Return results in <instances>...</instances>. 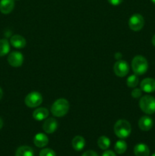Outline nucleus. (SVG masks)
<instances>
[{
  "instance_id": "1",
  "label": "nucleus",
  "mask_w": 155,
  "mask_h": 156,
  "mask_svg": "<svg viewBox=\"0 0 155 156\" xmlns=\"http://www.w3.org/2000/svg\"><path fill=\"white\" fill-rule=\"evenodd\" d=\"M69 103L65 98H59L53 104L51 113L56 117H62L67 114L69 110Z\"/></svg>"
},
{
  "instance_id": "2",
  "label": "nucleus",
  "mask_w": 155,
  "mask_h": 156,
  "mask_svg": "<svg viewBox=\"0 0 155 156\" xmlns=\"http://www.w3.org/2000/svg\"><path fill=\"white\" fill-rule=\"evenodd\" d=\"M114 133L119 139H126L132 133L130 123L126 120H119L114 125Z\"/></svg>"
},
{
  "instance_id": "3",
  "label": "nucleus",
  "mask_w": 155,
  "mask_h": 156,
  "mask_svg": "<svg viewBox=\"0 0 155 156\" xmlns=\"http://www.w3.org/2000/svg\"><path fill=\"white\" fill-rule=\"evenodd\" d=\"M132 68L135 74L141 76L146 73L148 69V62L144 56H136L132 61Z\"/></svg>"
},
{
  "instance_id": "4",
  "label": "nucleus",
  "mask_w": 155,
  "mask_h": 156,
  "mask_svg": "<svg viewBox=\"0 0 155 156\" xmlns=\"http://www.w3.org/2000/svg\"><path fill=\"white\" fill-rule=\"evenodd\" d=\"M139 107L146 114H153L155 113V98L150 95H144L139 101Z\"/></svg>"
},
{
  "instance_id": "5",
  "label": "nucleus",
  "mask_w": 155,
  "mask_h": 156,
  "mask_svg": "<svg viewBox=\"0 0 155 156\" xmlns=\"http://www.w3.org/2000/svg\"><path fill=\"white\" fill-rule=\"evenodd\" d=\"M24 102L28 108H36L42 104L43 97L40 93L37 91H32L26 96Z\"/></svg>"
},
{
  "instance_id": "6",
  "label": "nucleus",
  "mask_w": 155,
  "mask_h": 156,
  "mask_svg": "<svg viewBox=\"0 0 155 156\" xmlns=\"http://www.w3.org/2000/svg\"><path fill=\"white\" fill-rule=\"evenodd\" d=\"M144 25V19L140 14H134L129 20V26L131 30L134 31H139Z\"/></svg>"
},
{
  "instance_id": "7",
  "label": "nucleus",
  "mask_w": 155,
  "mask_h": 156,
  "mask_svg": "<svg viewBox=\"0 0 155 156\" xmlns=\"http://www.w3.org/2000/svg\"><path fill=\"white\" fill-rule=\"evenodd\" d=\"M114 73L119 77H125L129 72V66L127 62L119 59L113 66Z\"/></svg>"
},
{
  "instance_id": "8",
  "label": "nucleus",
  "mask_w": 155,
  "mask_h": 156,
  "mask_svg": "<svg viewBox=\"0 0 155 156\" xmlns=\"http://www.w3.org/2000/svg\"><path fill=\"white\" fill-rule=\"evenodd\" d=\"M8 62L12 67H20L24 62V56L20 52H12L8 56Z\"/></svg>"
},
{
  "instance_id": "9",
  "label": "nucleus",
  "mask_w": 155,
  "mask_h": 156,
  "mask_svg": "<svg viewBox=\"0 0 155 156\" xmlns=\"http://www.w3.org/2000/svg\"><path fill=\"white\" fill-rule=\"evenodd\" d=\"M141 89L146 93H152L155 91V79L152 78H146L141 81Z\"/></svg>"
},
{
  "instance_id": "10",
  "label": "nucleus",
  "mask_w": 155,
  "mask_h": 156,
  "mask_svg": "<svg viewBox=\"0 0 155 156\" xmlns=\"http://www.w3.org/2000/svg\"><path fill=\"white\" fill-rule=\"evenodd\" d=\"M58 127V122L54 118H48L44 121L43 129L46 133H53Z\"/></svg>"
},
{
  "instance_id": "11",
  "label": "nucleus",
  "mask_w": 155,
  "mask_h": 156,
  "mask_svg": "<svg viewBox=\"0 0 155 156\" xmlns=\"http://www.w3.org/2000/svg\"><path fill=\"white\" fill-rule=\"evenodd\" d=\"M153 126V119L148 116H143L138 120V126L142 131H149Z\"/></svg>"
},
{
  "instance_id": "12",
  "label": "nucleus",
  "mask_w": 155,
  "mask_h": 156,
  "mask_svg": "<svg viewBox=\"0 0 155 156\" xmlns=\"http://www.w3.org/2000/svg\"><path fill=\"white\" fill-rule=\"evenodd\" d=\"M15 8V0H0V12L5 15L11 13Z\"/></svg>"
},
{
  "instance_id": "13",
  "label": "nucleus",
  "mask_w": 155,
  "mask_h": 156,
  "mask_svg": "<svg viewBox=\"0 0 155 156\" xmlns=\"http://www.w3.org/2000/svg\"><path fill=\"white\" fill-rule=\"evenodd\" d=\"M10 43L15 48L22 49L26 46V40L19 34H15L11 37Z\"/></svg>"
},
{
  "instance_id": "14",
  "label": "nucleus",
  "mask_w": 155,
  "mask_h": 156,
  "mask_svg": "<svg viewBox=\"0 0 155 156\" xmlns=\"http://www.w3.org/2000/svg\"><path fill=\"white\" fill-rule=\"evenodd\" d=\"M49 139L47 136L44 133H37L33 138V143L38 148H43L48 144Z\"/></svg>"
},
{
  "instance_id": "15",
  "label": "nucleus",
  "mask_w": 155,
  "mask_h": 156,
  "mask_svg": "<svg viewBox=\"0 0 155 156\" xmlns=\"http://www.w3.org/2000/svg\"><path fill=\"white\" fill-rule=\"evenodd\" d=\"M49 115V111L46 108H36L33 112V117L37 121L46 120Z\"/></svg>"
},
{
  "instance_id": "16",
  "label": "nucleus",
  "mask_w": 155,
  "mask_h": 156,
  "mask_svg": "<svg viewBox=\"0 0 155 156\" xmlns=\"http://www.w3.org/2000/svg\"><path fill=\"white\" fill-rule=\"evenodd\" d=\"M134 153L135 156H149L150 149L147 145L144 143H139L134 148Z\"/></svg>"
},
{
  "instance_id": "17",
  "label": "nucleus",
  "mask_w": 155,
  "mask_h": 156,
  "mask_svg": "<svg viewBox=\"0 0 155 156\" xmlns=\"http://www.w3.org/2000/svg\"><path fill=\"white\" fill-rule=\"evenodd\" d=\"M71 146L75 151H81L85 146V140L81 136H76L71 141Z\"/></svg>"
},
{
  "instance_id": "18",
  "label": "nucleus",
  "mask_w": 155,
  "mask_h": 156,
  "mask_svg": "<svg viewBox=\"0 0 155 156\" xmlns=\"http://www.w3.org/2000/svg\"><path fill=\"white\" fill-rule=\"evenodd\" d=\"M15 156H34L33 150L31 147L27 146H20L16 151Z\"/></svg>"
},
{
  "instance_id": "19",
  "label": "nucleus",
  "mask_w": 155,
  "mask_h": 156,
  "mask_svg": "<svg viewBox=\"0 0 155 156\" xmlns=\"http://www.w3.org/2000/svg\"><path fill=\"white\" fill-rule=\"evenodd\" d=\"M10 51V44L6 39H0V56H4Z\"/></svg>"
},
{
  "instance_id": "20",
  "label": "nucleus",
  "mask_w": 155,
  "mask_h": 156,
  "mask_svg": "<svg viewBox=\"0 0 155 156\" xmlns=\"http://www.w3.org/2000/svg\"><path fill=\"white\" fill-rule=\"evenodd\" d=\"M97 144H98L100 149H103V150H106L110 146V140L108 137L102 136L97 140Z\"/></svg>"
},
{
  "instance_id": "21",
  "label": "nucleus",
  "mask_w": 155,
  "mask_h": 156,
  "mask_svg": "<svg viewBox=\"0 0 155 156\" xmlns=\"http://www.w3.org/2000/svg\"><path fill=\"white\" fill-rule=\"evenodd\" d=\"M115 151L118 154H123L127 149V143L124 140H119L115 145Z\"/></svg>"
},
{
  "instance_id": "22",
  "label": "nucleus",
  "mask_w": 155,
  "mask_h": 156,
  "mask_svg": "<svg viewBox=\"0 0 155 156\" xmlns=\"http://www.w3.org/2000/svg\"><path fill=\"white\" fill-rule=\"evenodd\" d=\"M138 83H139V79L136 74L130 76L126 81V85L129 88H135L138 85Z\"/></svg>"
},
{
  "instance_id": "23",
  "label": "nucleus",
  "mask_w": 155,
  "mask_h": 156,
  "mask_svg": "<svg viewBox=\"0 0 155 156\" xmlns=\"http://www.w3.org/2000/svg\"><path fill=\"white\" fill-rule=\"evenodd\" d=\"M40 156H56V152L51 149H43L40 152Z\"/></svg>"
},
{
  "instance_id": "24",
  "label": "nucleus",
  "mask_w": 155,
  "mask_h": 156,
  "mask_svg": "<svg viewBox=\"0 0 155 156\" xmlns=\"http://www.w3.org/2000/svg\"><path fill=\"white\" fill-rule=\"evenodd\" d=\"M132 97L134 98H139L142 95V90L141 88H135L132 91Z\"/></svg>"
},
{
  "instance_id": "25",
  "label": "nucleus",
  "mask_w": 155,
  "mask_h": 156,
  "mask_svg": "<svg viewBox=\"0 0 155 156\" xmlns=\"http://www.w3.org/2000/svg\"><path fill=\"white\" fill-rule=\"evenodd\" d=\"M108 2L109 3V4H111L112 5H114V6H117L121 4L123 0H107Z\"/></svg>"
},
{
  "instance_id": "26",
  "label": "nucleus",
  "mask_w": 155,
  "mask_h": 156,
  "mask_svg": "<svg viewBox=\"0 0 155 156\" xmlns=\"http://www.w3.org/2000/svg\"><path fill=\"white\" fill-rule=\"evenodd\" d=\"M82 156H98V155H97V152H94V151L92 150H89L85 152L82 155Z\"/></svg>"
},
{
  "instance_id": "27",
  "label": "nucleus",
  "mask_w": 155,
  "mask_h": 156,
  "mask_svg": "<svg viewBox=\"0 0 155 156\" xmlns=\"http://www.w3.org/2000/svg\"><path fill=\"white\" fill-rule=\"evenodd\" d=\"M102 156H116V155H115V154L112 151L108 150V151H105V152H103V155H102Z\"/></svg>"
},
{
  "instance_id": "28",
  "label": "nucleus",
  "mask_w": 155,
  "mask_h": 156,
  "mask_svg": "<svg viewBox=\"0 0 155 156\" xmlns=\"http://www.w3.org/2000/svg\"><path fill=\"white\" fill-rule=\"evenodd\" d=\"M115 57L117 59H119H119H121V57H122V54H121V53H117L115 55Z\"/></svg>"
},
{
  "instance_id": "29",
  "label": "nucleus",
  "mask_w": 155,
  "mask_h": 156,
  "mask_svg": "<svg viewBox=\"0 0 155 156\" xmlns=\"http://www.w3.org/2000/svg\"><path fill=\"white\" fill-rule=\"evenodd\" d=\"M151 42H152V44H153V45L154 46V47H155V34L153 35V37H152Z\"/></svg>"
},
{
  "instance_id": "30",
  "label": "nucleus",
  "mask_w": 155,
  "mask_h": 156,
  "mask_svg": "<svg viewBox=\"0 0 155 156\" xmlns=\"http://www.w3.org/2000/svg\"><path fill=\"white\" fill-rule=\"evenodd\" d=\"M2 126H3V120H2V119L0 117V129L2 128Z\"/></svg>"
},
{
  "instance_id": "31",
  "label": "nucleus",
  "mask_w": 155,
  "mask_h": 156,
  "mask_svg": "<svg viewBox=\"0 0 155 156\" xmlns=\"http://www.w3.org/2000/svg\"><path fill=\"white\" fill-rule=\"evenodd\" d=\"M2 95H3V91H2V88H0V100H1L2 98Z\"/></svg>"
},
{
  "instance_id": "32",
  "label": "nucleus",
  "mask_w": 155,
  "mask_h": 156,
  "mask_svg": "<svg viewBox=\"0 0 155 156\" xmlns=\"http://www.w3.org/2000/svg\"><path fill=\"white\" fill-rule=\"evenodd\" d=\"M151 2L153 3V4L155 5V0H151Z\"/></svg>"
},
{
  "instance_id": "33",
  "label": "nucleus",
  "mask_w": 155,
  "mask_h": 156,
  "mask_svg": "<svg viewBox=\"0 0 155 156\" xmlns=\"http://www.w3.org/2000/svg\"><path fill=\"white\" fill-rule=\"evenodd\" d=\"M151 156H155V152H154V153H153V155H152Z\"/></svg>"
}]
</instances>
